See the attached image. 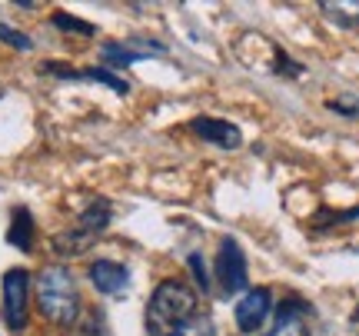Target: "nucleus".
<instances>
[{
    "label": "nucleus",
    "instance_id": "13",
    "mask_svg": "<svg viewBox=\"0 0 359 336\" xmlns=\"http://www.w3.org/2000/svg\"><path fill=\"white\" fill-rule=\"evenodd\" d=\"M170 336H217V326H213V320L210 316H193V320H187L183 326H177Z\"/></svg>",
    "mask_w": 359,
    "mask_h": 336
},
{
    "label": "nucleus",
    "instance_id": "10",
    "mask_svg": "<svg viewBox=\"0 0 359 336\" xmlns=\"http://www.w3.org/2000/svg\"><path fill=\"white\" fill-rule=\"evenodd\" d=\"M320 11L339 27H359V0H323Z\"/></svg>",
    "mask_w": 359,
    "mask_h": 336
},
{
    "label": "nucleus",
    "instance_id": "14",
    "mask_svg": "<svg viewBox=\"0 0 359 336\" xmlns=\"http://www.w3.org/2000/svg\"><path fill=\"white\" fill-rule=\"evenodd\" d=\"M53 27H60V30H74V34H83V37L93 34V24H83V20H77V17H70V13H64V11L53 13Z\"/></svg>",
    "mask_w": 359,
    "mask_h": 336
},
{
    "label": "nucleus",
    "instance_id": "12",
    "mask_svg": "<svg viewBox=\"0 0 359 336\" xmlns=\"http://www.w3.org/2000/svg\"><path fill=\"white\" fill-rule=\"evenodd\" d=\"M7 240H11L17 250H30V246H34V217H30L24 207L13 210V223H11V230H7Z\"/></svg>",
    "mask_w": 359,
    "mask_h": 336
},
{
    "label": "nucleus",
    "instance_id": "6",
    "mask_svg": "<svg viewBox=\"0 0 359 336\" xmlns=\"http://www.w3.org/2000/svg\"><path fill=\"white\" fill-rule=\"evenodd\" d=\"M190 130L196 133V137H203L206 143L219 147V150H236V147L243 143L240 127L230 123V120H219V116H193Z\"/></svg>",
    "mask_w": 359,
    "mask_h": 336
},
{
    "label": "nucleus",
    "instance_id": "2",
    "mask_svg": "<svg viewBox=\"0 0 359 336\" xmlns=\"http://www.w3.org/2000/svg\"><path fill=\"white\" fill-rule=\"evenodd\" d=\"M37 307L40 313L57 326H70L80 316V293H77V280L74 273L53 263V267H43L37 273Z\"/></svg>",
    "mask_w": 359,
    "mask_h": 336
},
{
    "label": "nucleus",
    "instance_id": "3",
    "mask_svg": "<svg viewBox=\"0 0 359 336\" xmlns=\"http://www.w3.org/2000/svg\"><path fill=\"white\" fill-rule=\"evenodd\" d=\"M27 303H30V273L7 270L4 273V323L13 333L27 326Z\"/></svg>",
    "mask_w": 359,
    "mask_h": 336
},
{
    "label": "nucleus",
    "instance_id": "9",
    "mask_svg": "<svg viewBox=\"0 0 359 336\" xmlns=\"http://www.w3.org/2000/svg\"><path fill=\"white\" fill-rule=\"evenodd\" d=\"M97 236H90V233H83L80 227H70L67 233H57L53 236V250L60 253V257H80V253H87V246L93 243Z\"/></svg>",
    "mask_w": 359,
    "mask_h": 336
},
{
    "label": "nucleus",
    "instance_id": "19",
    "mask_svg": "<svg viewBox=\"0 0 359 336\" xmlns=\"http://www.w3.org/2000/svg\"><path fill=\"white\" fill-rule=\"evenodd\" d=\"M353 323H359V310H353Z\"/></svg>",
    "mask_w": 359,
    "mask_h": 336
},
{
    "label": "nucleus",
    "instance_id": "8",
    "mask_svg": "<svg viewBox=\"0 0 359 336\" xmlns=\"http://www.w3.org/2000/svg\"><path fill=\"white\" fill-rule=\"evenodd\" d=\"M266 336H309V310L299 300H286L276 307V323Z\"/></svg>",
    "mask_w": 359,
    "mask_h": 336
},
{
    "label": "nucleus",
    "instance_id": "16",
    "mask_svg": "<svg viewBox=\"0 0 359 336\" xmlns=\"http://www.w3.org/2000/svg\"><path fill=\"white\" fill-rule=\"evenodd\" d=\"M77 336H110L107 333V323H103V313H87V320L80 323Z\"/></svg>",
    "mask_w": 359,
    "mask_h": 336
},
{
    "label": "nucleus",
    "instance_id": "15",
    "mask_svg": "<svg viewBox=\"0 0 359 336\" xmlns=\"http://www.w3.org/2000/svg\"><path fill=\"white\" fill-rule=\"evenodd\" d=\"M0 40L11 43V47H17V51H30V47H34L27 34H20V30H13V27H7V24H0Z\"/></svg>",
    "mask_w": 359,
    "mask_h": 336
},
{
    "label": "nucleus",
    "instance_id": "1",
    "mask_svg": "<svg viewBox=\"0 0 359 336\" xmlns=\"http://www.w3.org/2000/svg\"><path fill=\"white\" fill-rule=\"evenodd\" d=\"M196 307H200V297L193 286H187L183 280H163L147 303V333L170 336L177 326L196 316Z\"/></svg>",
    "mask_w": 359,
    "mask_h": 336
},
{
    "label": "nucleus",
    "instance_id": "18",
    "mask_svg": "<svg viewBox=\"0 0 359 336\" xmlns=\"http://www.w3.org/2000/svg\"><path fill=\"white\" fill-rule=\"evenodd\" d=\"M330 110H336V114H346V116H359V104L353 100V97H346V100H330Z\"/></svg>",
    "mask_w": 359,
    "mask_h": 336
},
{
    "label": "nucleus",
    "instance_id": "11",
    "mask_svg": "<svg viewBox=\"0 0 359 336\" xmlns=\"http://www.w3.org/2000/svg\"><path fill=\"white\" fill-rule=\"evenodd\" d=\"M107 223H110V203L107 200H93L83 213H80V230L90 233V236H100L103 230H107Z\"/></svg>",
    "mask_w": 359,
    "mask_h": 336
},
{
    "label": "nucleus",
    "instance_id": "5",
    "mask_svg": "<svg viewBox=\"0 0 359 336\" xmlns=\"http://www.w3.org/2000/svg\"><path fill=\"white\" fill-rule=\"evenodd\" d=\"M273 313V297H269L266 286H257V290H246L243 300L236 303V326H240V333H257L259 326L266 323V316Z\"/></svg>",
    "mask_w": 359,
    "mask_h": 336
},
{
    "label": "nucleus",
    "instance_id": "17",
    "mask_svg": "<svg viewBox=\"0 0 359 336\" xmlns=\"http://www.w3.org/2000/svg\"><path fill=\"white\" fill-rule=\"evenodd\" d=\"M187 263H190V270L196 273V283H200V290H210V276H206V267H203V260H200V253H190V260H187Z\"/></svg>",
    "mask_w": 359,
    "mask_h": 336
},
{
    "label": "nucleus",
    "instance_id": "4",
    "mask_svg": "<svg viewBox=\"0 0 359 336\" xmlns=\"http://www.w3.org/2000/svg\"><path fill=\"white\" fill-rule=\"evenodd\" d=\"M217 280L223 286V293H240L250 283V273H246V257L240 243L233 236H223L217 253Z\"/></svg>",
    "mask_w": 359,
    "mask_h": 336
},
{
    "label": "nucleus",
    "instance_id": "7",
    "mask_svg": "<svg viewBox=\"0 0 359 336\" xmlns=\"http://www.w3.org/2000/svg\"><path fill=\"white\" fill-rule=\"evenodd\" d=\"M90 283L107 297H120L130 286V270L114 260H97V263H90Z\"/></svg>",
    "mask_w": 359,
    "mask_h": 336
}]
</instances>
